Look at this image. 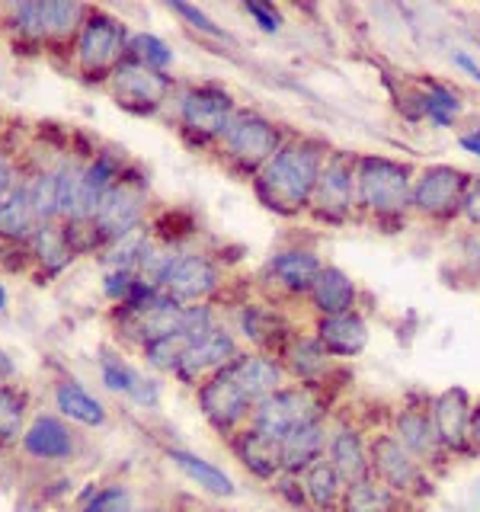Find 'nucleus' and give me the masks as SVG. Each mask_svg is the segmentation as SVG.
<instances>
[{
	"label": "nucleus",
	"mask_w": 480,
	"mask_h": 512,
	"mask_svg": "<svg viewBox=\"0 0 480 512\" xmlns=\"http://www.w3.org/2000/svg\"><path fill=\"white\" fill-rule=\"evenodd\" d=\"M0 164H4V154H0Z\"/></svg>",
	"instance_id": "50"
},
{
	"label": "nucleus",
	"mask_w": 480,
	"mask_h": 512,
	"mask_svg": "<svg viewBox=\"0 0 480 512\" xmlns=\"http://www.w3.org/2000/svg\"><path fill=\"white\" fill-rule=\"evenodd\" d=\"M29 196H32V208H36V218H48L58 212V180L52 173L39 176V180L29 186Z\"/></svg>",
	"instance_id": "40"
},
{
	"label": "nucleus",
	"mask_w": 480,
	"mask_h": 512,
	"mask_svg": "<svg viewBox=\"0 0 480 512\" xmlns=\"http://www.w3.org/2000/svg\"><path fill=\"white\" fill-rule=\"evenodd\" d=\"M244 13L256 23V29L266 32V36H279L282 26H285L282 13L272 4H256V0H250V4H244Z\"/></svg>",
	"instance_id": "42"
},
{
	"label": "nucleus",
	"mask_w": 480,
	"mask_h": 512,
	"mask_svg": "<svg viewBox=\"0 0 480 512\" xmlns=\"http://www.w3.org/2000/svg\"><path fill=\"white\" fill-rule=\"evenodd\" d=\"M301 490H304V500H308L311 512H340L343 509L346 484H343V477L336 474L333 464L327 461V455L314 461L311 468L301 474Z\"/></svg>",
	"instance_id": "26"
},
{
	"label": "nucleus",
	"mask_w": 480,
	"mask_h": 512,
	"mask_svg": "<svg viewBox=\"0 0 480 512\" xmlns=\"http://www.w3.org/2000/svg\"><path fill=\"white\" fill-rule=\"evenodd\" d=\"M368 464H372V477L391 487L397 496H404L407 503H420L432 496L429 468L391 436V429H378L368 436Z\"/></svg>",
	"instance_id": "6"
},
{
	"label": "nucleus",
	"mask_w": 480,
	"mask_h": 512,
	"mask_svg": "<svg viewBox=\"0 0 480 512\" xmlns=\"http://www.w3.org/2000/svg\"><path fill=\"white\" fill-rule=\"evenodd\" d=\"M458 148L471 157H480V125L477 128H468V132L458 135Z\"/></svg>",
	"instance_id": "46"
},
{
	"label": "nucleus",
	"mask_w": 480,
	"mask_h": 512,
	"mask_svg": "<svg viewBox=\"0 0 480 512\" xmlns=\"http://www.w3.org/2000/svg\"><path fill=\"white\" fill-rule=\"evenodd\" d=\"M311 333L317 336V343L324 346L330 352V359H336V362L359 359L368 346V336H372L362 311L336 314V317H314Z\"/></svg>",
	"instance_id": "21"
},
{
	"label": "nucleus",
	"mask_w": 480,
	"mask_h": 512,
	"mask_svg": "<svg viewBox=\"0 0 480 512\" xmlns=\"http://www.w3.org/2000/svg\"><path fill=\"white\" fill-rule=\"evenodd\" d=\"M324 269V260L314 247L304 244H288L269 253V260L263 266V282H269L272 295L282 298H304L308 301V292L314 279Z\"/></svg>",
	"instance_id": "9"
},
{
	"label": "nucleus",
	"mask_w": 480,
	"mask_h": 512,
	"mask_svg": "<svg viewBox=\"0 0 480 512\" xmlns=\"http://www.w3.org/2000/svg\"><path fill=\"white\" fill-rule=\"evenodd\" d=\"M128 52H132L135 61L148 64V68H154V71H167L173 64L170 45L164 39L151 36V32H138V36H132V42H128Z\"/></svg>",
	"instance_id": "35"
},
{
	"label": "nucleus",
	"mask_w": 480,
	"mask_h": 512,
	"mask_svg": "<svg viewBox=\"0 0 480 512\" xmlns=\"http://www.w3.org/2000/svg\"><path fill=\"white\" fill-rule=\"evenodd\" d=\"M234 455L240 458V464L256 477V480H266V484H276L282 477V448L279 442H272L266 436H260L256 429L244 426L234 436Z\"/></svg>",
	"instance_id": "25"
},
{
	"label": "nucleus",
	"mask_w": 480,
	"mask_h": 512,
	"mask_svg": "<svg viewBox=\"0 0 480 512\" xmlns=\"http://www.w3.org/2000/svg\"><path fill=\"white\" fill-rule=\"evenodd\" d=\"M4 308H7V288L0 285V311H4Z\"/></svg>",
	"instance_id": "48"
},
{
	"label": "nucleus",
	"mask_w": 480,
	"mask_h": 512,
	"mask_svg": "<svg viewBox=\"0 0 480 512\" xmlns=\"http://www.w3.org/2000/svg\"><path fill=\"white\" fill-rule=\"evenodd\" d=\"M468 448H471V458L480 455V400H474V410H471V426H468Z\"/></svg>",
	"instance_id": "45"
},
{
	"label": "nucleus",
	"mask_w": 480,
	"mask_h": 512,
	"mask_svg": "<svg viewBox=\"0 0 480 512\" xmlns=\"http://www.w3.org/2000/svg\"><path fill=\"white\" fill-rule=\"evenodd\" d=\"M471 183V173L455 164H426L416 170L410 208L423 221H455L461 218V199Z\"/></svg>",
	"instance_id": "7"
},
{
	"label": "nucleus",
	"mask_w": 480,
	"mask_h": 512,
	"mask_svg": "<svg viewBox=\"0 0 480 512\" xmlns=\"http://www.w3.org/2000/svg\"><path fill=\"white\" fill-rule=\"evenodd\" d=\"M84 512H132V496L125 487H106L93 496Z\"/></svg>",
	"instance_id": "41"
},
{
	"label": "nucleus",
	"mask_w": 480,
	"mask_h": 512,
	"mask_svg": "<svg viewBox=\"0 0 480 512\" xmlns=\"http://www.w3.org/2000/svg\"><path fill=\"white\" fill-rule=\"evenodd\" d=\"M285 141L288 135L276 119H269L256 109H237V116L231 119L228 132H224L218 144L224 157H228V164L253 180L282 151Z\"/></svg>",
	"instance_id": "4"
},
{
	"label": "nucleus",
	"mask_w": 480,
	"mask_h": 512,
	"mask_svg": "<svg viewBox=\"0 0 480 512\" xmlns=\"http://www.w3.org/2000/svg\"><path fill=\"white\" fill-rule=\"evenodd\" d=\"M240 330L256 346V352H266V356H279L282 346L298 333L272 304H247L240 311Z\"/></svg>",
	"instance_id": "24"
},
{
	"label": "nucleus",
	"mask_w": 480,
	"mask_h": 512,
	"mask_svg": "<svg viewBox=\"0 0 480 512\" xmlns=\"http://www.w3.org/2000/svg\"><path fill=\"white\" fill-rule=\"evenodd\" d=\"M285 368V375L295 384H314V388H330V378L336 372V359L317 343L314 333H295L276 356Z\"/></svg>",
	"instance_id": "17"
},
{
	"label": "nucleus",
	"mask_w": 480,
	"mask_h": 512,
	"mask_svg": "<svg viewBox=\"0 0 480 512\" xmlns=\"http://www.w3.org/2000/svg\"><path fill=\"white\" fill-rule=\"evenodd\" d=\"M474 42H477V48H480V26L474 29Z\"/></svg>",
	"instance_id": "49"
},
{
	"label": "nucleus",
	"mask_w": 480,
	"mask_h": 512,
	"mask_svg": "<svg viewBox=\"0 0 480 512\" xmlns=\"http://www.w3.org/2000/svg\"><path fill=\"white\" fill-rule=\"evenodd\" d=\"M416 116H423L432 128H452L464 116V96L442 80H426L416 90Z\"/></svg>",
	"instance_id": "27"
},
{
	"label": "nucleus",
	"mask_w": 480,
	"mask_h": 512,
	"mask_svg": "<svg viewBox=\"0 0 480 512\" xmlns=\"http://www.w3.org/2000/svg\"><path fill=\"white\" fill-rule=\"evenodd\" d=\"M36 247H39L42 263H48L52 269L68 263V244H64V234L58 228H52V224H45V228L36 234Z\"/></svg>",
	"instance_id": "39"
},
{
	"label": "nucleus",
	"mask_w": 480,
	"mask_h": 512,
	"mask_svg": "<svg viewBox=\"0 0 480 512\" xmlns=\"http://www.w3.org/2000/svg\"><path fill=\"white\" fill-rule=\"evenodd\" d=\"M55 180H58V212L77 218L80 186H84V170H80V167H64L61 173H55Z\"/></svg>",
	"instance_id": "36"
},
{
	"label": "nucleus",
	"mask_w": 480,
	"mask_h": 512,
	"mask_svg": "<svg viewBox=\"0 0 480 512\" xmlns=\"http://www.w3.org/2000/svg\"><path fill=\"white\" fill-rule=\"evenodd\" d=\"M240 356V346H237V336L224 327H215L208 336H202L199 343H192L189 352L176 365V378L186 381V384H202L205 378L218 375L221 368H228L234 359Z\"/></svg>",
	"instance_id": "16"
},
{
	"label": "nucleus",
	"mask_w": 480,
	"mask_h": 512,
	"mask_svg": "<svg viewBox=\"0 0 480 512\" xmlns=\"http://www.w3.org/2000/svg\"><path fill=\"white\" fill-rule=\"evenodd\" d=\"M20 23L32 36H45V32H68L84 16L77 4H61V0H48V4H23Z\"/></svg>",
	"instance_id": "28"
},
{
	"label": "nucleus",
	"mask_w": 480,
	"mask_h": 512,
	"mask_svg": "<svg viewBox=\"0 0 480 512\" xmlns=\"http://www.w3.org/2000/svg\"><path fill=\"white\" fill-rule=\"evenodd\" d=\"M13 196V173L7 164H0V202H7Z\"/></svg>",
	"instance_id": "47"
},
{
	"label": "nucleus",
	"mask_w": 480,
	"mask_h": 512,
	"mask_svg": "<svg viewBox=\"0 0 480 512\" xmlns=\"http://www.w3.org/2000/svg\"><path fill=\"white\" fill-rule=\"evenodd\" d=\"M58 407L71 416L77 423H87V426H103L106 423V410L100 400H93L84 388L77 384H61L58 388Z\"/></svg>",
	"instance_id": "33"
},
{
	"label": "nucleus",
	"mask_w": 480,
	"mask_h": 512,
	"mask_svg": "<svg viewBox=\"0 0 480 512\" xmlns=\"http://www.w3.org/2000/svg\"><path fill=\"white\" fill-rule=\"evenodd\" d=\"M112 87L122 106L138 109V112H154L170 93V77L164 71H154L148 64H141L135 58H125L116 64L112 74Z\"/></svg>",
	"instance_id": "15"
},
{
	"label": "nucleus",
	"mask_w": 480,
	"mask_h": 512,
	"mask_svg": "<svg viewBox=\"0 0 480 512\" xmlns=\"http://www.w3.org/2000/svg\"><path fill=\"white\" fill-rule=\"evenodd\" d=\"M333 407L330 388H314V384H285L272 397H266L250 416V429L260 436L279 442L295 432L298 426H308L314 420H327Z\"/></svg>",
	"instance_id": "3"
},
{
	"label": "nucleus",
	"mask_w": 480,
	"mask_h": 512,
	"mask_svg": "<svg viewBox=\"0 0 480 512\" xmlns=\"http://www.w3.org/2000/svg\"><path fill=\"white\" fill-rule=\"evenodd\" d=\"M391 436L407 448L413 458H420L426 468L432 471L436 464L448 461L442 452L439 436H436V423H432V410H429V397H407L391 413Z\"/></svg>",
	"instance_id": "11"
},
{
	"label": "nucleus",
	"mask_w": 480,
	"mask_h": 512,
	"mask_svg": "<svg viewBox=\"0 0 480 512\" xmlns=\"http://www.w3.org/2000/svg\"><path fill=\"white\" fill-rule=\"evenodd\" d=\"M452 64L455 68H461L464 74H468L474 84L480 87V64H477V58L471 55V52H464V48H458V52H452Z\"/></svg>",
	"instance_id": "44"
},
{
	"label": "nucleus",
	"mask_w": 480,
	"mask_h": 512,
	"mask_svg": "<svg viewBox=\"0 0 480 512\" xmlns=\"http://www.w3.org/2000/svg\"><path fill=\"white\" fill-rule=\"evenodd\" d=\"M407 506L410 503L404 496H397L391 487H384L381 480L368 477V480H359V484L346 487L340 512H404Z\"/></svg>",
	"instance_id": "29"
},
{
	"label": "nucleus",
	"mask_w": 480,
	"mask_h": 512,
	"mask_svg": "<svg viewBox=\"0 0 480 512\" xmlns=\"http://www.w3.org/2000/svg\"><path fill=\"white\" fill-rule=\"evenodd\" d=\"M330 141L317 135H288L282 151L253 176V192L272 215H308L317 176L330 154Z\"/></svg>",
	"instance_id": "1"
},
{
	"label": "nucleus",
	"mask_w": 480,
	"mask_h": 512,
	"mask_svg": "<svg viewBox=\"0 0 480 512\" xmlns=\"http://www.w3.org/2000/svg\"><path fill=\"white\" fill-rule=\"evenodd\" d=\"M199 407H202L205 420L212 423L218 432H224V436H237L253 416V404L244 397V391L237 388L234 378L224 372V368L218 375L205 378L199 384Z\"/></svg>",
	"instance_id": "13"
},
{
	"label": "nucleus",
	"mask_w": 480,
	"mask_h": 512,
	"mask_svg": "<svg viewBox=\"0 0 480 512\" xmlns=\"http://www.w3.org/2000/svg\"><path fill=\"white\" fill-rule=\"evenodd\" d=\"M416 167L384 154L356 157V218L378 228H400L410 215Z\"/></svg>",
	"instance_id": "2"
},
{
	"label": "nucleus",
	"mask_w": 480,
	"mask_h": 512,
	"mask_svg": "<svg viewBox=\"0 0 480 512\" xmlns=\"http://www.w3.org/2000/svg\"><path fill=\"white\" fill-rule=\"evenodd\" d=\"M32 218H36V208H32L29 189H13V196L0 202V234L20 237L29 231Z\"/></svg>",
	"instance_id": "34"
},
{
	"label": "nucleus",
	"mask_w": 480,
	"mask_h": 512,
	"mask_svg": "<svg viewBox=\"0 0 480 512\" xmlns=\"http://www.w3.org/2000/svg\"><path fill=\"white\" fill-rule=\"evenodd\" d=\"M244 397L253 404V410L263 404L266 397H272L279 388L288 384L285 368L276 356H266V352H240V356L224 368Z\"/></svg>",
	"instance_id": "18"
},
{
	"label": "nucleus",
	"mask_w": 480,
	"mask_h": 512,
	"mask_svg": "<svg viewBox=\"0 0 480 512\" xmlns=\"http://www.w3.org/2000/svg\"><path fill=\"white\" fill-rule=\"evenodd\" d=\"M23 445H26V452L36 458H68L74 452L68 429H64L55 416H39L23 436Z\"/></svg>",
	"instance_id": "31"
},
{
	"label": "nucleus",
	"mask_w": 480,
	"mask_h": 512,
	"mask_svg": "<svg viewBox=\"0 0 480 512\" xmlns=\"http://www.w3.org/2000/svg\"><path fill=\"white\" fill-rule=\"evenodd\" d=\"M359 282L349 276L343 266L324 263L320 276L314 279L311 292H308V304L314 317H336V314H352L359 311Z\"/></svg>",
	"instance_id": "22"
},
{
	"label": "nucleus",
	"mask_w": 480,
	"mask_h": 512,
	"mask_svg": "<svg viewBox=\"0 0 480 512\" xmlns=\"http://www.w3.org/2000/svg\"><path fill=\"white\" fill-rule=\"evenodd\" d=\"M128 32L119 20H112L106 13H96L87 20L84 32H80V45H77V55H80V64H84L87 71H103V68H112L122 52H128Z\"/></svg>",
	"instance_id": "19"
},
{
	"label": "nucleus",
	"mask_w": 480,
	"mask_h": 512,
	"mask_svg": "<svg viewBox=\"0 0 480 512\" xmlns=\"http://www.w3.org/2000/svg\"><path fill=\"white\" fill-rule=\"evenodd\" d=\"M100 365H103V381L109 384L112 391L135 397L138 404H154V400H157L154 388H148V381H144L132 365H125L119 356H112V352H103Z\"/></svg>",
	"instance_id": "32"
},
{
	"label": "nucleus",
	"mask_w": 480,
	"mask_h": 512,
	"mask_svg": "<svg viewBox=\"0 0 480 512\" xmlns=\"http://www.w3.org/2000/svg\"><path fill=\"white\" fill-rule=\"evenodd\" d=\"M218 285H221V272H218L212 256H205V253H176L157 288L170 301L189 308V304H205L218 292Z\"/></svg>",
	"instance_id": "10"
},
{
	"label": "nucleus",
	"mask_w": 480,
	"mask_h": 512,
	"mask_svg": "<svg viewBox=\"0 0 480 512\" xmlns=\"http://www.w3.org/2000/svg\"><path fill=\"white\" fill-rule=\"evenodd\" d=\"M144 202H148V183L132 180V176H119L116 186L106 192L100 208H96L93 224L109 240H119L125 234H132L141 224Z\"/></svg>",
	"instance_id": "14"
},
{
	"label": "nucleus",
	"mask_w": 480,
	"mask_h": 512,
	"mask_svg": "<svg viewBox=\"0 0 480 512\" xmlns=\"http://www.w3.org/2000/svg\"><path fill=\"white\" fill-rule=\"evenodd\" d=\"M330 429H333V420L327 416V420H314L308 426H298L295 432H288L279 445L282 448V474L301 477L314 461L324 458L327 445H330Z\"/></svg>",
	"instance_id": "23"
},
{
	"label": "nucleus",
	"mask_w": 480,
	"mask_h": 512,
	"mask_svg": "<svg viewBox=\"0 0 480 512\" xmlns=\"http://www.w3.org/2000/svg\"><path fill=\"white\" fill-rule=\"evenodd\" d=\"M20 423H23V397L10 388H0V442L20 436Z\"/></svg>",
	"instance_id": "37"
},
{
	"label": "nucleus",
	"mask_w": 480,
	"mask_h": 512,
	"mask_svg": "<svg viewBox=\"0 0 480 512\" xmlns=\"http://www.w3.org/2000/svg\"><path fill=\"white\" fill-rule=\"evenodd\" d=\"M170 461L192 480V484H199L208 493H215V496H234L237 493L234 480L224 474L218 464L192 455V452H186V448H170Z\"/></svg>",
	"instance_id": "30"
},
{
	"label": "nucleus",
	"mask_w": 480,
	"mask_h": 512,
	"mask_svg": "<svg viewBox=\"0 0 480 512\" xmlns=\"http://www.w3.org/2000/svg\"><path fill=\"white\" fill-rule=\"evenodd\" d=\"M429 410H432V423H436V436H439L442 452L448 458H471L468 426H471L474 397L468 394V388L452 384V388L432 394Z\"/></svg>",
	"instance_id": "12"
},
{
	"label": "nucleus",
	"mask_w": 480,
	"mask_h": 512,
	"mask_svg": "<svg viewBox=\"0 0 480 512\" xmlns=\"http://www.w3.org/2000/svg\"><path fill=\"white\" fill-rule=\"evenodd\" d=\"M170 10H173V13H180L192 29L202 32V36L218 39V42H234V39H231V32H228V29H221V26H218V23L212 20V16L205 13V10L192 7V4H170Z\"/></svg>",
	"instance_id": "38"
},
{
	"label": "nucleus",
	"mask_w": 480,
	"mask_h": 512,
	"mask_svg": "<svg viewBox=\"0 0 480 512\" xmlns=\"http://www.w3.org/2000/svg\"><path fill=\"white\" fill-rule=\"evenodd\" d=\"M461 218L480 231V173H471V183L461 199Z\"/></svg>",
	"instance_id": "43"
},
{
	"label": "nucleus",
	"mask_w": 480,
	"mask_h": 512,
	"mask_svg": "<svg viewBox=\"0 0 480 512\" xmlns=\"http://www.w3.org/2000/svg\"><path fill=\"white\" fill-rule=\"evenodd\" d=\"M234 116H237L234 96L224 87H215V84L192 87V90L183 93V100H180V125H183V132L189 138H196L199 144L221 141Z\"/></svg>",
	"instance_id": "8"
},
{
	"label": "nucleus",
	"mask_w": 480,
	"mask_h": 512,
	"mask_svg": "<svg viewBox=\"0 0 480 512\" xmlns=\"http://www.w3.org/2000/svg\"><path fill=\"white\" fill-rule=\"evenodd\" d=\"M327 461L343 477V484L352 487L359 480L372 477V464H368V436L365 429L349 423V420H333L330 429V445H327Z\"/></svg>",
	"instance_id": "20"
},
{
	"label": "nucleus",
	"mask_w": 480,
	"mask_h": 512,
	"mask_svg": "<svg viewBox=\"0 0 480 512\" xmlns=\"http://www.w3.org/2000/svg\"><path fill=\"white\" fill-rule=\"evenodd\" d=\"M356 151L333 148L320 167L308 215L327 228H346L356 221Z\"/></svg>",
	"instance_id": "5"
}]
</instances>
